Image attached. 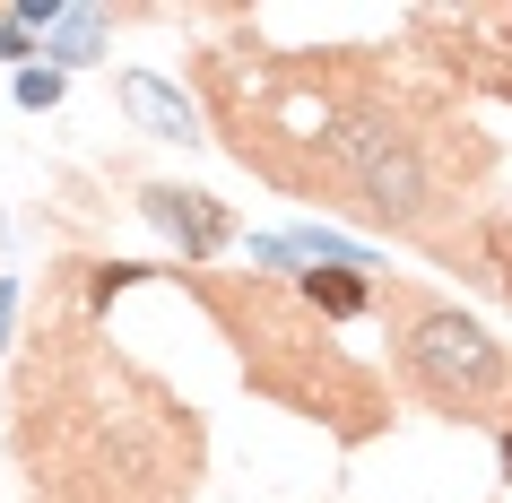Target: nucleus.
<instances>
[{"label": "nucleus", "mask_w": 512, "mask_h": 503, "mask_svg": "<svg viewBox=\"0 0 512 503\" xmlns=\"http://www.w3.org/2000/svg\"><path fill=\"white\" fill-rule=\"evenodd\" d=\"M122 105H131L157 139H191V105H183V87H165V79H122Z\"/></svg>", "instance_id": "6"}, {"label": "nucleus", "mask_w": 512, "mask_h": 503, "mask_svg": "<svg viewBox=\"0 0 512 503\" xmlns=\"http://www.w3.org/2000/svg\"><path fill=\"white\" fill-rule=\"evenodd\" d=\"M96 44H105V18H96V9H61V44H53V61H96Z\"/></svg>", "instance_id": "7"}, {"label": "nucleus", "mask_w": 512, "mask_h": 503, "mask_svg": "<svg viewBox=\"0 0 512 503\" xmlns=\"http://www.w3.org/2000/svg\"><path fill=\"white\" fill-rule=\"evenodd\" d=\"M417 35L443 44V70H452V79L469 70V79H486L495 96H512V9H426Z\"/></svg>", "instance_id": "3"}, {"label": "nucleus", "mask_w": 512, "mask_h": 503, "mask_svg": "<svg viewBox=\"0 0 512 503\" xmlns=\"http://www.w3.org/2000/svg\"><path fill=\"white\" fill-rule=\"evenodd\" d=\"M296 295H304L322 321H348V313H365V304H382V287L365 278V269H304Z\"/></svg>", "instance_id": "5"}, {"label": "nucleus", "mask_w": 512, "mask_h": 503, "mask_svg": "<svg viewBox=\"0 0 512 503\" xmlns=\"http://www.w3.org/2000/svg\"><path fill=\"white\" fill-rule=\"evenodd\" d=\"M139 209H148V217L165 226V235L183 243V261H217V252L235 243V217L217 209L209 191H183V183H148V191H139Z\"/></svg>", "instance_id": "4"}, {"label": "nucleus", "mask_w": 512, "mask_h": 503, "mask_svg": "<svg viewBox=\"0 0 512 503\" xmlns=\"http://www.w3.org/2000/svg\"><path fill=\"white\" fill-rule=\"evenodd\" d=\"M209 304L235 321V356H243V382L296 417H322L339 425L348 443L382 434L391 425V399L348 347L330 339V321L304 304L296 287H209Z\"/></svg>", "instance_id": "1"}, {"label": "nucleus", "mask_w": 512, "mask_h": 503, "mask_svg": "<svg viewBox=\"0 0 512 503\" xmlns=\"http://www.w3.org/2000/svg\"><path fill=\"white\" fill-rule=\"evenodd\" d=\"M382 313H391V365H400L408 391L452 425H495V443H504L512 434V347L486 321H469L460 304L408 287V278L382 287Z\"/></svg>", "instance_id": "2"}, {"label": "nucleus", "mask_w": 512, "mask_h": 503, "mask_svg": "<svg viewBox=\"0 0 512 503\" xmlns=\"http://www.w3.org/2000/svg\"><path fill=\"white\" fill-rule=\"evenodd\" d=\"M18 105H27V113L61 105V70H18Z\"/></svg>", "instance_id": "8"}]
</instances>
